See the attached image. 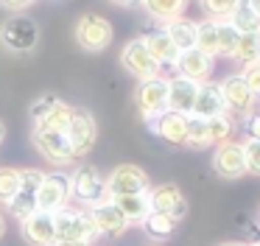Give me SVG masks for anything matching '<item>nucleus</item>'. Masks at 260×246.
Masks as SVG:
<instances>
[{
  "mask_svg": "<svg viewBox=\"0 0 260 246\" xmlns=\"http://www.w3.org/2000/svg\"><path fill=\"white\" fill-rule=\"evenodd\" d=\"M20 193V171L17 168H0V204H9Z\"/></svg>",
  "mask_w": 260,
  "mask_h": 246,
  "instance_id": "obj_33",
  "label": "nucleus"
},
{
  "mask_svg": "<svg viewBox=\"0 0 260 246\" xmlns=\"http://www.w3.org/2000/svg\"><path fill=\"white\" fill-rule=\"evenodd\" d=\"M221 95H224L226 115L246 117V115H252V112H254V104H257V95L249 89V84L243 81L241 73L224 78V84H221Z\"/></svg>",
  "mask_w": 260,
  "mask_h": 246,
  "instance_id": "obj_7",
  "label": "nucleus"
},
{
  "mask_svg": "<svg viewBox=\"0 0 260 246\" xmlns=\"http://www.w3.org/2000/svg\"><path fill=\"white\" fill-rule=\"evenodd\" d=\"M249 246H260V240H254V243H249Z\"/></svg>",
  "mask_w": 260,
  "mask_h": 246,
  "instance_id": "obj_47",
  "label": "nucleus"
},
{
  "mask_svg": "<svg viewBox=\"0 0 260 246\" xmlns=\"http://www.w3.org/2000/svg\"><path fill=\"white\" fill-rule=\"evenodd\" d=\"M56 104H59V98H56V95H42V98H37L34 104H31L28 115L34 117V123H37L40 117H45V115H48V112H51Z\"/></svg>",
  "mask_w": 260,
  "mask_h": 246,
  "instance_id": "obj_37",
  "label": "nucleus"
},
{
  "mask_svg": "<svg viewBox=\"0 0 260 246\" xmlns=\"http://www.w3.org/2000/svg\"><path fill=\"white\" fill-rule=\"evenodd\" d=\"M140 3L146 6V11L159 22L176 20V17H182L187 9V0H140Z\"/></svg>",
  "mask_w": 260,
  "mask_h": 246,
  "instance_id": "obj_23",
  "label": "nucleus"
},
{
  "mask_svg": "<svg viewBox=\"0 0 260 246\" xmlns=\"http://www.w3.org/2000/svg\"><path fill=\"white\" fill-rule=\"evenodd\" d=\"M70 196H76V199L87 207L101 204V201L109 199L107 176H101V171L92 168V165H81L79 171L70 176Z\"/></svg>",
  "mask_w": 260,
  "mask_h": 246,
  "instance_id": "obj_3",
  "label": "nucleus"
},
{
  "mask_svg": "<svg viewBox=\"0 0 260 246\" xmlns=\"http://www.w3.org/2000/svg\"><path fill=\"white\" fill-rule=\"evenodd\" d=\"M176 218H171V216H165V212H148L146 218H143V229H146V235L148 238H154V240H165V238H171L174 235V229H176Z\"/></svg>",
  "mask_w": 260,
  "mask_h": 246,
  "instance_id": "obj_26",
  "label": "nucleus"
},
{
  "mask_svg": "<svg viewBox=\"0 0 260 246\" xmlns=\"http://www.w3.org/2000/svg\"><path fill=\"white\" fill-rule=\"evenodd\" d=\"M230 22L238 28L241 34H254V31H260V17L252 11V6H246V3H241L235 9V14L230 17Z\"/></svg>",
  "mask_w": 260,
  "mask_h": 246,
  "instance_id": "obj_32",
  "label": "nucleus"
},
{
  "mask_svg": "<svg viewBox=\"0 0 260 246\" xmlns=\"http://www.w3.org/2000/svg\"><path fill=\"white\" fill-rule=\"evenodd\" d=\"M224 109V95H221V84H213V81H204L202 87H199V95H196V104H193V112L190 115L196 117H215L221 115Z\"/></svg>",
  "mask_w": 260,
  "mask_h": 246,
  "instance_id": "obj_20",
  "label": "nucleus"
},
{
  "mask_svg": "<svg viewBox=\"0 0 260 246\" xmlns=\"http://www.w3.org/2000/svg\"><path fill=\"white\" fill-rule=\"evenodd\" d=\"M34 148L45 157L53 165H68L73 162V148H70L68 134L62 132H42V129H34Z\"/></svg>",
  "mask_w": 260,
  "mask_h": 246,
  "instance_id": "obj_12",
  "label": "nucleus"
},
{
  "mask_svg": "<svg viewBox=\"0 0 260 246\" xmlns=\"http://www.w3.org/2000/svg\"><path fill=\"white\" fill-rule=\"evenodd\" d=\"M215 37H218V56L232 59V56H235V50H238L241 31H238L230 20H221V22H215Z\"/></svg>",
  "mask_w": 260,
  "mask_h": 246,
  "instance_id": "obj_27",
  "label": "nucleus"
},
{
  "mask_svg": "<svg viewBox=\"0 0 260 246\" xmlns=\"http://www.w3.org/2000/svg\"><path fill=\"white\" fill-rule=\"evenodd\" d=\"M70 117H73V106H68L64 101H59V104L53 106V109L48 112L45 117H40V120H37V126H34V129H42V132H62V134H68Z\"/></svg>",
  "mask_w": 260,
  "mask_h": 246,
  "instance_id": "obj_24",
  "label": "nucleus"
},
{
  "mask_svg": "<svg viewBox=\"0 0 260 246\" xmlns=\"http://www.w3.org/2000/svg\"><path fill=\"white\" fill-rule=\"evenodd\" d=\"M241 3H243V0H202V9L207 11L210 20L221 22V20H230Z\"/></svg>",
  "mask_w": 260,
  "mask_h": 246,
  "instance_id": "obj_34",
  "label": "nucleus"
},
{
  "mask_svg": "<svg viewBox=\"0 0 260 246\" xmlns=\"http://www.w3.org/2000/svg\"><path fill=\"white\" fill-rule=\"evenodd\" d=\"M6 235V218H3V212H0V238Z\"/></svg>",
  "mask_w": 260,
  "mask_h": 246,
  "instance_id": "obj_43",
  "label": "nucleus"
},
{
  "mask_svg": "<svg viewBox=\"0 0 260 246\" xmlns=\"http://www.w3.org/2000/svg\"><path fill=\"white\" fill-rule=\"evenodd\" d=\"M243 3H246V6H252V11L260 17V0H243Z\"/></svg>",
  "mask_w": 260,
  "mask_h": 246,
  "instance_id": "obj_42",
  "label": "nucleus"
},
{
  "mask_svg": "<svg viewBox=\"0 0 260 246\" xmlns=\"http://www.w3.org/2000/svg\"><path fill=\"white\" fill-rule=\"evenodd\" d=\"M112 204L126 216L129 224H143V218L151 212V201H148V190L146 193H126V196H112Z\"/></svg>",
  "mask_w": 260,
  "mask_h": 246,
  "instance_id": "obj_21",
  "label": "nucleus"
},
{
  "mask_svg": "<svg viewBox=\"0 0 260 246\" xmlns=\"http://www.w3.org/2000/svg\"><path fill=\"white\" fill-rule=\"evenodd\" d=\"M151 188L148 173L137 165H118L112 173L107 176V193L112 196H126V193H146Z\"/></svg>",
  "mask_w": 260,
  "mask_h": 246,
  "instance_id": "obj_10",
  "label": "nucleus"
},
{
  "mask_svg": "<svg viewBox=\"0 0 260 246\" xmlns=\"http://www.w3.org/2000/svg\"><path fill=\"white\" fill-rule=\"evenodd\" d=\"M151 126L168 145H185L187 143V115H182V112L165 109L159 117L151 120Z\"/></svg>",
  "mask_w": 260,
  "mask_h": 246,
  "instance_id": "obj_17",
  "label": "nucleus"
},
{
  "mask_svg": "<svg viewBox=\"0 0 260 246\" xmlns=\"http://www.w3.org/2000/svg\"><path fill=\"white\" fill-rule=\"evenodd\" d=\"M42 179H45V171H40V168H23V171H20V190L37 193Z\"/></svg>",
  "mask_w": 260,
  "mask_h": 246,
  "instance_id": "obj_35",
  "label": "nucleus"
},
{
  "mask_svg": "<svg viewBox=\"0 0 260 246\" xmlns=\"http://www.w3.org/2000/svg\"><path fill=\"white\" fill-rule=\"evenodd\" d=\"M165 34L171 37V42L182 50H190L196 48V34H199V22L187 20V17H176V20L165 22Z\"/></svg>",
  "mask_w": 260,
  "mask_h": 246,
  "instance_id": "obj_22",
  "label": "nucleus"
},
{
  "mask_svg": "<svg viewBox=\"0 0 260 246\" xmlns=\"http://www.w3.org/2000/svg\"><path fill=\"white\" fill-rule=\"evenodd\" d=\"M213 171L221 179H241L246 173V154H243V143L226 140V143L215 145L213 154Z\"/></svg>",
  "mask_w": 260,
  "mask_h": 246,
  "instance_id": "obj_11",
  "label": "nucleus"
},
{
  "mask_svg": "<svg viewBox=\"0 0 260 246\" xmlns=\"http://www.w3.org/2000/svg\"><path fill=\"white\" fill-rule=\"evenodd\" d=\"M176 70H179L182 76L193 78L196 84H204V81H210V76H213V56L202 53L199 48L182 50L179 62H176Z\"/></svg>",
  "mask_w": 260,
  "mask_h": 246,
  "instance_id": "obj_18",
  "label": "nucleus"
},
{
  "mask_svg": "<svg viewBox=\"0 0 260 246\" xmlns=\"http://www.w3.org/2000/svg\"><path fill=\"white\" fill-rule=\"evenodd\" d=\"M56 221V240H92L98 238V227L92 221L90 210H79V207H62L59 212H53Z\"/></svg>",
  "mask_w": 260,
  "mask_h": 246,
  "instance_id": "obj_1",
  "label": "nucleus"
},
{
  "mask_svg": "<svg viewBox=\"0 0 260 246\" xmlns=\"http://www.w3.org/2000/svg\"><path fill=\"white\" fill-rule=\"evenodd\" d=\"M257 221H260V210H257Z\"/></svg>",
  "mask_w": 260,
  "mask_h": 246,
  "instance_id": "obj_48",
  "label": "nucleus"
},
{
  "mask_svg": "<svg viewBox=\"0 0 260 246\" xmlns=\"http://www.w3.org/2000/svg\"><path fill=\"white\" fill-rule=\"evenodd\" d=\"M76 45L90 53H101L112 45V25L101 14H81L76 22Z\"/></svg>",
  "mask_w": 260,
  "mask_h": 246,
  "instance_id": "obj_2",
  "label": "nucleus"
},
{
  "mask_svg": "<svg viewBox=\"0 0 260 246\" xmlns=\"http://www.w3.org/2000/svg\"><path fill=\"white\" fill-rule=\"evenodd\" d=\"M199 87H202V84H196L193 78L182 76V73L174 78H168V109L190 115L193 104H196V95H199Z\"/></svg>",
  "mask_w": 260,
  "mask_h": 246,
  "instance_id": "obj_16",
  "label": "nucleus"
},
{
  "mask_svg": "<svg viewBox=\"0 0 260 246\" xmlns=\"http://www.w3.org/2000/svg\"><path fill=\"white\" fill-rule=\"evenodd\" d=\"M87 210H90L92 221H95V227H98V235H112V238H120V235L129 229L126 216L112 204V199L101 201V204H95V207H87Z\"/></svg>",
  "mask_w": 260,
  "mask_h": 246,
  "instance_id": "obj_15",
  "label": "nucleus"
},
{
  "mask_svg": "<svg viewBox=\"0 0 260 246\" xmlns=\"http://www.w3.org/2000/svg\"><path fill=\"white\" fill-rule=\"evenodd\" d=\"M53 246H90L87 240H56Z\"/></svg>",
  "mask_w": 260,
  "mask_h": 246,
  "instance_id": "obj_41",
  "label": "nucleus"
},
{
  "mask_svg": "<svg viewBox=\"0 0 260 246\" xmlns=\"http://www.w3.org/2000/svg\"><path fill=\"white\" fill-rule=\"evenodd\" d=\"M37 0H0V6H6V9H12V11H23V9H28V6H34Z\"/></svg>",
  "mask_w": 260,
  "mask_h": 246,
  "instance_id": "obj_40",
  "label": "nucleus"
},
{
  "mask_svg": "<svg viewBox=\"0 0 260 246\" xmlns=\"http://www.w3.org/2000/svg\"><path fill=\"white\" fill-rule=\"evenodd\" d=\"M243 154H246V173L260 176V140H246Z\"/></svg>",
  "mask_w": 260,
  "mask_h": 246,
  "instance_id": "obj_36",
  "label": "nucleus"
},
{
  "mask_svg": "<svg viewBox=\"0 0 260 246\" xmlns=\"http://www.w3.org/2000/svg\"><path fill=\"white\" fill-rule=\"evenodd\" d=\"M241 76H243V81L249 84V89L260 98V62H257V65H252V67H246Z\"/></svg>",
  "mask_w": 260,
  "mask_h": 246,
  "instance_id": "obj_38",
  "label": "nucleus"
},
{
  "mask_svg": "<svg viewBox=\"0 0 260 246\" xmlns=\"http://www.w3.org/2000/svg\"><path fill=\"white\" fill-rule=\"evenodd\" d=\"M148 201H151L154 212H165V216L182 221L187 212V201L182 196L179 184H157V188H148Z\"/></svg>",
  "mask_w": 260,
  "mask_h": 246,
  "instance_id": "obj_13",
  "label": "nucleus"
},
{
  "mask_svg": "<svg viewBox=\"0 0 260 246\" xmlns=\"http://www.w3.org/2000/svg\"><path fill=\"white\" fill-rule=\"evenodd\" d=\"M146 48L151 53V59L157 62V67H168V70H176V62H179V48L171 42V37L162 31H151L146 34Z\"/></svg>",
  "mask_w": 260,
  "mask_h": 246,
  "instance_id": "obj_19",
  "label": "nucleus"
},
{
  "mask_svg": "<svg viewBox=\"0 0 260 246\" xmlns=\"http://www.w3.org/2000/svg\"><path fill=\"white\" fill-rule=\"evenodd\" d=\"M187 148L193 151H202V148H210V132H207V120L204 117H196V115H187Z\"/></svg>",
  "mask_w": 260,
  "mask_h": 246,
  "instance_id": "obj_29",
  "label": "nucleus"
},
{
  "mask_svg": "<svg viewBox=\"0 0 260 246\" xmlns=\"http://www.w3.org/2000/svg\"><path fill=\"white\" fill-rule=\"evenodd\" d=\"M232 59H235L243 70L252 67V65H257V62H260V31L241 34V39H238V50H235Z\"/></svg>",
  "mask_w": 260,
  "mask_h": 246,
  "instance_id": "obj_25",
  "label": "nucleus"
},
{
  "mask_svg": "<svg viewBox=\"0 0 260 246\" xmlns=\"http://www.w3.org/2000/svg\"><path fill=\"white\" fill-rule=\"evenodd\" d=\"M207 132H210V143L213 145L226 143V140H232V134H235V117L226 115V112H221V115H215V117H207Z\"/></svg>",
  "mask_w": 260,
  "mask_h": 246,
  "instance_id": "obj_28",
  "label": "nucleus"
},
{
  "mask_svg": "<svg viewBox=\"0 0 260 246\" xmlns=\"http://www.w3.org/2000/svg\"><path fill=\"white\" fill-rule=\"evenodd\" d=\"M0 39H3V45H6L9 50H14V53H28V50H34L37 39H40V28H37V22L31 20V17L17 14V17L3 22Z\"/></svg>",
  "mask_w": 260,
  "mask_h": 246,
  "instance_id": "obj_5",
  "label": "nucleus"
},
{
  "mask_svg": "<svg viewBox=\"0 0 260 246\" xmlns=\"http://www.w3.org/2000/svg\"><path fill=\"white\" fill-rule=\"evenodd\" d=\"M221 246H246V243H238V240H226V243H221Z\"/></svg>",
  "mask_w": 260,
  "mask_h": 246,
  "instance_id": "obj_46",
  "label": "nucleus"
},
{
  "mask_svg": "<svg viewBox=\"0 0 260 246\" xmlns=\"http://www.w3.org/2000/svg\"><path fill=\"white\" fill-rule=\"evenodd\" d=\"M196 48L207 56H218V37H215V20H202L196 34Z\"/></svg>",
  "mask_w": 260,
  "mask_h": 246,
  "instance_id": "obj_30",
  "label": "nucleus"
},
{
  "mask_svg": "<svg viewBox=\"0 0 260 246\" xmlns=\"http://www.w3.org/2000/svg\"><path fill=\"white\" fill-rule=\"evenodd\" d=\"M243 132H246L249 140H260V112L246 115V120H243Z\"/></svg>",
  "mask_w": 260,
  "mask_h": 246,
  "instance_id": "obj_39",
  "label": "nucleus"
},
{
  "mask_svg": "<svg viewBox=\"0 0 260 246\" xmlns=\"http://www.w3.org/2000/svg\"><path fill=\"white\" fill-rule=\"evenodd\" d=\"M70 201V176L64 173H45L40 190H37V210L59 212Z\"/></svg>",
  "mask_w": 260,
  "mask_h": 246,
  "instance_id": "obj_9",
  "label": "nucleus"
},
{
  "mask_svg": "<svg viewBox=\"0 0 260 246\" xmlns=\"http://www.w3.org/2000/svg\"><path fill=\"white\" fill-rule=\"evenodd\" d=\"M109 3H112V6H132L135 0H109Z\"/></svg>",
  "mask_w": 260,
  "mask_h": 246,
  "instance_id": "obj_44",
  "label": "nucleus"
},
{
  "mask_svg": "<svg viewBox=\"0 0 260 246\" xmlns=\"http://www.w3.org/2000/svg\"><path fill=\"white\" fill-rule=\"evenodd\" d=\"M135 104L148 123H151L154 117H159L168 109V78H162V76L143 78V81L137 84Z\"/></svg>",
  "mask_w": 260,
  "mask_h": 246,
  "instance_id": "obj_4",
  "label": "nucleus"
},
{
  "mask_svg": "<svg viewBox=\"0 0 260 246\" xmlns=\"http://www.w3.org/2000/svg\"><path fill=\"white\" fill-rule=\"evenodd\" d=\"M3 140H6V126L0 123V143H3Z\"/></svg>",
  "mask_w": 260,
  "mask_h": 246,
  "instance_id": "obj_45",
  "label": "nucleus"
},
{
  "mask_svg": "<svg viewBox=\"0 0 260 246\" xmlns=\"http://www.w3.org/2000/svg\"><path fill=\"white\" fill-rule=\"evenodd\" d=\"M23 227V240L28 246H53L56 243V221H53V212H31L25 221H20Z\"/></svg>",
  "mask_w": 260,
  "mask_h": 246,
  "instance_id": "obj_14",
  "label": "nucleus"
},
{
  "mask_svg": "<svg viewBox=\"0 0 260 246\" xmlns=\"http://www.w3.org/2000/svg\"><path fill=\"white\" fill-rule=\"evenodd\" d=\"M120 67H123L129 76L140 78V81L143 78H151V76H159V67H157V62L151 59L143 37H135L123 45V50H120Z\"/></svg>",
  "mask_w": 260,
  "mask_h": 246,
  "instance_id": "obj_6",
  "label": "nucleus"
},
{
  "mask_svg": "<svg viewBox=\"0 0 260 246\" xmlns=\"http://www.w3.org/2000/svg\"><path fill=\"white\" fill-rule=\"evenodd\" d=\"M9 212H12L17 221H25L31 212H37V193H28V190H20L12 201H9Z\"/></svg>",
  "mask_w": 260,
  "mask_h": 246,
  "instance_id": "obj_31",
  "label": "nucleus"
},
{
  "mask_svg": "<svg viewBox=\"0 0 260 246\" xmlns=\"http://www.w3.org/2000/svg\"><path fill=\"white\" fill-rule=\"evenodd\" d=\"M68 140H70V148H73L76 160L87 157L90 148L95 145L98 126H95V117L87 109H73V117H70V126H68Z\"/></svg>",
  "mask_w": 260,
  "mask_h": 246,
  "instance_id": "obj_8",
  "label": "nucleus"
}]
</instances>
